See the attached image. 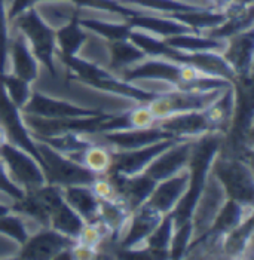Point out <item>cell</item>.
<instances>
[{"mask_svg": "<svg viewBox=\"0 0 254 260\" xmlns=\"http://www.w3.org/2000/svg\"><path fill=\"white\" fill-rule=\"evenodd\" d=\"M117 78L125 82L137 80H156L170 83L173 88L184 91H210V89H225L232 85V82L208 76L201 73L190 66L177 64L164 58L146 57L137 64L122 70Z\"/></svg>", "mask_w": 254, "mask_h": 260, "instance_id": "obj_1", "label": "cell"}, {"mask_svg": "<svg viewBox=\"0 0 254 260\" xmlns=\"http://www.w3.org/2000/svg\"><path fill=\"white\" fill-rule=\"evenodd\" d=\"M223 141H225V134L221 133H207L192 141L190 156L186 167L189 171V184L181 200L178 201V204L170 213L174 220V226L190 220L196 201L201 195V190L210 173L213 159L220 152Z\"/></svg>", "mask_w": 254, "mask_h": 260, "instance_id": "obj_2", "label": "cell"}, {"mask_svg": "<svg viewBox=\"0 0 254 260\" xmlns=\"http://www.w3.org/2000/svg\"><path fill=\"white\" fill-rule=\"evenodd\" d=\"M55 58L61 61L73 73L75 79L83 82L85 85L98 88L101 91L116 94L120 97H126V99L136 100L137 103H149L159 94V92L147 91L136 83L119 79L116 75H113L107 69L94 64L91 61L83 60L78 55L66 57V55L55 54Z\"/></svg>", "mask_w": 254, "mask_h": 260, "instance_id": "obj_3", "label": "cell"}, {"mask_svg": "<svg viewBox=\"0 0 254 260\" xmlns=\"http://www.w3.org/2000/svg\"><path fill=\"white\" fill-rule=\"evenodd\" d=\"M12 28L18 30L24 35L31 52L38 58L51 76L57 78V66H55V28L40 18L35 6L25 9L18 17L11 21Z\"/></svg>", "mask_w": 254, "mask_h": 260, "instance_id": "obj_4", "label": "cell"}, {"mask_svg": "<svg viewBox=\"0 0 254 260\" xmlns=\"http://www.w3.org/2000/svg\"><path fill=\"white\" fill-rule=\"evenodd\" d=\"M210 173L221 184L229 200L253 205V171L248 162L217 153Z\"/></svg>", "mask_w": 254, "mask_h": 260, "instance_id": "obj_5", "label": "cell"}, {"mask_svg": "<svg viewBox=\"0 0 254 260\" xmlns=\"http://www.w3.org/2000/svg\"><path fill=\"white\" fill-rule=\"evenodd\" d=\"M36 141V140H35ZM38 150L42 156V171L45 176V181L48 184H57L59 187L73 186V184H85L91 186L98 174L91 170L85 168L73 159L61 155L45 143L36 141Z\"/></svg>", "mask_w": 254, "mask_h": 260, "instance_id": "obj_6", "label": "cell"}, {"mask_svg": "<svg viewBox=\"0 0 254 260\" xmlns=\"http://www.w3.org/2000/svg\"><path fill=\"white\" fill-rule=\"evenodd\" d=\"M226 89V88H225ZM223 92V89H210V91H184L171 88L168 91L159 92L153 100L147 104L149 110L155 119H162L177 113L205 110L211 106Z\"/></svg>", "mask_w": 254, "mask_h": 260, "instance_id": "obj_7", "label": "cell"}, {"mask_svg": "<svg viewBox=\"0 0 254 260\" xmlns=\"http://www.w3.org/2000/svg\"><path fill=\"white\" fill-rule=\"evenodd\" d=\"M0 162L9 177L27 193L45 184L42 167L30 153L6 141L0 146Z\"/></svg>", "mask_w": 254, "mask_h": 260, "instance_id": "obj_8", "label": "cell"}, {"mask_svg": "<svg viewBox=\"0 0 254 260\" xmlns=\"http://www.w3.org/2000/svg\"><path fill=\"white\" fill-rule=\"evenodd\" d=\"M110 113H98L92 116H80V118H59V119H51V118H40L35 115L22 113L24 122L27 128L30 129V134L36 136H55L62 133H76L80 136L96 134L101 122L107 119Z\"/></svg>", "mask_w": 254, "mask_h": 260, "instance_id": "obj_9", "label": "cell"}, {"mask_svg": "<svg viewBox=\"0 0 254 260\" xmlns=\"http://www.w3.org/2000/svg\"><path fill=\"white\" fill-rule=\"evenodd\" d=\"M0 126L3 128L9 143H12L14 146H18L20 149L30 153L42 167L43 162L38 150V144L31 137L30 129L27 128L24 122L21 110L9 100L2 83H0Z\"/></svg>", "mask_w": 254, "mask_h": 260, "instance_id": "obj_10", "label": "cell"}, {"mask_svg": "<svg viewBox=\"0 0 254 260\" xmlns=\"http://www.w3.org/2000/svg\"><path fill=\"white\" fill-rule=\"evenodd\" d=\"M180 140H189V139H167V140L157 141L149 146H143L138 149L131 150H113L112 153V165L107 171V174H122V176H134L138 173H143L144 168L161 155L165 149L173 146Z\"/></svg>", "mask_w": 254, "mask_h": 260, "instance_id": "obj_11", "label": "cell"}, {"mask_svg": "<svg viewBox=\"0 0 254 260\" xmlns=\"http://www.w3.org/2000/svg\"><path fill=\"white\" fill-rule=\"evenodd\" d=\"M85 137L89 140L100 141L109 146L112 150H131V149H138V147L149 146V144L167 140V139H178L156 125L149 126V128H140V129L96 133V134H88Z\"/></svg>", "mask_w": 254, "mask_h": 260, "instance_id": "obj_12", "label": "cell"}, {"mask_svg": "<svg viewBox=\"0 0 254 260\" xmlns=\"http://www.w3.org/2000/svg\"><path fill=\"white\" fill-rule=\"evenodd\" d=\"M76 242L75 238H70L58 232L54 228H40L35 235H28V238L21 244L20 259H57L61 253L70 250Z\"/></svg>", "mask_w": 254, "mask_h": 260, "instance_id": "obj_13", "label": "cell"}, {"mask_svg": "<svg viewBox=\"0 0 254 260\" xmlns=\"http://www.w3.org/2000/svg\"><path fill=\"white\" fill-rule=\"evenodd\" d=\"M228 200L225 189L221 187V184L215 179L211 173H208L205 184L201 190V195L196 201L190 223L194 228V237L192 240L202 235L215 219L217 213L220 211L221 205L225 204V201Z\"/></svg>", "mask_w": 254, "mask_h": 260, "instance_id": "obj_14", "label": "cell"}, {"mask_svg": "<svg viewBox=\"0 0 254 260\" xmlns=\"http://www.w3.org/2000/svg\"><path fill=\"white\" fill-rule=\"evenodd\" d=\"M226 48L221 51L223 58L232 67L236 80L245 86H251V67H253V28L229 38Z\"/></svg>", "mask_w": 254, "mask_h": 260, "instance_id": "obj_15", "label": "cell"}, {"mask_svg": "<svg viewBox=\"0 0 254 260\" xmlns=\"http://www.w3.org/2000/svg\"><path fill=\"white\" fill-rule=\"evenodd\" d=\"M21 113L35 115L40 118H51V119H59V118H80V116H92L101 113L96 109H85L79 107L67 101L51 99L42 92L33 91L25 106L21 109Z\"/></svg>", "mask_w": 254, "mask_h": 260, "instance_id": "obj_16", "label": "cell"}, {"mask_svg": "<svg viewBox=\"0 0 254 260\" xmlns=\"http://www.w3.org/2000/svg\"><path fill=\"white\" fill-rule=\"evenodd\" d=\"M161 219L162 214H159L153 208L147 207L146 204L140 205L131 213L123 232L119 237L120 248L133 250L144 247L147 237L153 232Z\"/></svg>", "mask_w": 254, "mask_h": 260, "instance_id": "obj_17", "label": "cell"}, {"mask_svg": "<svg viewBox=\"0 0 254 260\" xmlns=\"http://www.w3.org/2000/svg\"><path fill=\"white\" fill-rule=\"evenodd\" d=\"M192 141L180 140L165 149L161 155H157L155 159L152 160L146 168L144 174H147L150 179L155 181H161L164 179H168L171 176H176L181 170L187 167L189 156H190V149H192Z\"/></svg>", "mask_w": 254, "mask_h": 260, "instance_id": "obj_18", "label": "cell"}, {"mask_svg": "<svg viewBox=\"0 0 254 260\" xmlns=\"http://www.w3.org/2000/svg\"><path fill=\"white\" fill-rule=\"evenodd\" d=\"M107 177L115 187L117 200L122 201L131 213L146 202L157 183L144 173L134 176L107 174Z\"/></svg>", "mask_w": 254, "mask_h": 260, "instance_id": "obj_19", "label": "cell"}, {"mask_svg": "<svg viewBox=\"0 0 254 260\" xmlns=\"http://www.w3.org/2000/svg\"><path fill=\"white\" fill-rule=\"evenodd\" d=\"M39 61L31 52L24 35L12 28L8 52V72L28 83H33L39 76Z\"/></svg>", "mask_w": 254, "mask_h": 260, "instance_id": "obj_20", "label": "cell"}, {"mask_svg": "<svg viewBox=\"0 0 254 260\" xmlns=\"http://www.w3.org/2000/svg\"><path fill=\"white\" fill-rule=\"evenodd\" d=\"M189 184V171L187 168L181 170L176 176L157 181L155 189L146 200V205L153 208L159 214H168L181 200Z\"/></svg>", "mask_w": 254, "mask_h": 260, "instance_id": "obj_21", "label": "cell"}, {"mask_svg": "<svg viewBox=\"0 0 254 260\" xmlns=\"http://www.w3.org/2000/svg\"><path fill=\"white\" fill-rule=\"evenodd\" d=\"M155 125L178 139H196L207 133H214L205 110L177 113L155 120Z\"/></svg>", "mask_w": 254, "mask_h": 260, "instance_id": "obj_22", "label": "cell"}, {"mask_svg": "<svg viewBox=\"0 0 254 260\" xmlns=\"http://www.w3.org/2000/svg\"><path fill=\"white\" fill-rule=\"evenodd\" d=\"M125 22L131 28H138V30L152 33V35L159 36V38H168V36L183 35V33L192 31L183 22L174 20V18H170V17H165V15H161L159 12L149 14L147 9H144L143 12H140L137 15L130 17Z\"/></svg>", "mask_w": 254, "mask_h": 260, "instance_id": "obj_23", "label": "cell"}, {"mask_svg": "<svg viewBox=\"0 0 254 260\" xmlns=\"http://www.w3.org/2000/svg\"><path fill=\"white\" fill-rule=\"evenodd\" d=\"M155 116L149 110L146 103H140L138 107L122 113H110L107 119L101 122L98 133L110 131H126V129H140L155 125Z\"/></svg>", "mask_w": 254, "mask_h": 260, "instance_id": "obj_24", "label": "cell"}, {"mask_svg": "<svg viewBox=\"0 0 254 260\" xmlns=\"http://www.w3.org/2000/svg\"><path fill=\"white\" fill-rule=\"evenodd\" d=\"M235 106H236V89L232 83L231 86L223 89L220 97L211 106L205 109L214 133H221L226 136V133L231 129L234 123Z\"/></svg>", "mask_w": 254, "mask_h": 260, "instance_id": "obj_25", "label": "cell"}, {"mask_svg": "<svg viewBox=\"0 0 254 260\" xmlns=\"http://www.w3.org/2000/svg\"><path fill=\"white\" fill-rule=\"evenodd\" d=\"M61 193L66 202L78 213L85 221H92L97 219L100 200L92 192L89 186L73 184L61 187Z\"/></svg>", "mask_w": 254, "mask_h": 260, "instance_id": "obj_26", "label": "cell"}, {"mask_svg": "<svg viewBox=\"0 0 254 260\" xmlns=\"http://www.w3.org/2000/svg\"><path fill=\"white\" fill-rule=\"evenodd\" d=\"M48 213H49V228H54L61 234L78 240L80 231L85 226V220L66 202L62 197L49 207Z\"/></svg>", "mask_w": 254, "mask_h": 260, "instance_id": "obj_27", "label": "cell"}, {"mask_svg": "<svg viewBox=\"0 0 254 260\" xmlns=\"http://www.w3.org/2000/svg\"><path fill=\"white\" fill-rule=\"evenodd\" d=\"M131 211L125 207V204L117 198L112 200H101L98 204L97 219L110 232V241H117L120 234L123 232Z\"/></svg>", "mask_w": 254, "mask_h": 260, "instance_id": "obj_28", "label": "cell"}, {"mask_svg": "<svg viewBox=\"0 0 254 260\" xmlns=\"http://www.w3.org/2000/svg\"><path fill=\"white\" fill-rule=\"evenodd\" d=\"M144 58L146 54L130 39L113 40L109 42V62L106 69L117 76L122 70L137 64Z\"/></svg>", "mask_w": 254, "mask_h": 260, "instance_id": "obj_29", "label": "cell"}, {"mask_svg": "<svg viewBox=\"0 0 254 260\" xmlns=\"http://www.w3.org/2000/svg\"><path fill=\"white\" fill-rule=\"evenodd\" d=\"M170 46L184 51V52H220L226 48L228 40L215 39L207 35L198 33H183L168 38H162Z\"/></svg>", "mask_w": 254, "mask_h": 260, "instance_id": "obj_30", "label": "cell"}, {"mask_svg": "<svg viewBox=\"0 0 254 260\" xmlns=\"http://www.w3.org/2000/svg\"><path fill=\"white\" fill-rule=\"evenodd\" d=\"M112 153L113 150L100 143V141L91 140V143L78 153L69 155L67 158L73 159L80 165H83L85 168L91 170L92 173H96L98 176L101 174H107L110 165H112Z\"/></svg>", "mask_w": 254, "mask_h": 260, "instance_id": "obj_31", "label": "cell"}, {"mask_svg": "<svg viewBox=\"0 0 254 260\" xmlns=\"http://www.w3.org/2000/svg\"><path fill=\"white\" fill-rule=\"evenodd\" d=\"M86 38H88V30L79 24V17L61 25L55 28V43H57L55 54L66 57L78 55Z\"/></svg>", "mask_w": 254, "mask_h": 260, "instance_id": "obj_32", "label": "cell"}, {"mask_svg": "<svg viewBox=\"0 0 254 260\" xmlns=\"http://www.w3.org/2000/svg\"><path fill=\"white\" fill-rule=\"evenodd\" d=\"M253 238V214L228 232L220 242V251L226 257H241Z\"/></svg>", "mask_w": 254, "mask_h": 260, "instance_id": "obj_33", "label": "cell"}, {"mask_svg": "<svg viewBox=\"0 0 254 260\" xmlns=\"http://www.w3.org/2000/svg\"><path fill=\"white\" fill-rule=\"evenodd\" d=\"M174 231V220L171 214H164L153 232L147 237L144 242L146 250L155 259H168L170 257V242Z\"/></svg>", "mask_w": 254, "mask_h": 260, "instance_id": "obj_34", "label": "cell"}, {"mask_svg": "<svg viewBox=\"0 0 254 260\" xmlns=\"http://www.w3.org/2000/svg\"><path fill=\"white\" fill-rule=\"evenodd\" d=\"M79 24L88 31L107 42L128 39L131 27L125 21H107L100 18H79Z\"/></svg>", "mask_w": 254, "mask_h": 260, "instance_id": "obj_35", "label": "cell"}, {"mask_svg": "<svg viewBox=\"0 0 254 260\" xmlns=\"http://www.w3.org/2000/svg\"><path fill=\"white\" fill-rule=\"evenodd\" d=\"M31 137L36 141L45 143L54 150L59 152L61 155H73L83 150L91 140L86 139L85 136H80L76 133H62V134H55V136H36L31 134Z\"/></svg>", "mask_w": 254, "mask_h": 260, "instance_id": "obj_36", "label": "cell"}, {"mask_svg": "<svg viewBox=\"0 0 254 260\" xmlns=\"http://www.w3.org/2000/svg\"><path fill=\"white\" fill-rule=\"evenodd\" d=\"M0 83L3 86V89L6 91L9 100L12 101L18 109H22L25 106V103L28 101L31 95V83L25 82L18 76L12 75L11 72H6L3 75H0Z\"/></svg>", "mask_w": 254, "mask_h": 260, "instance_id": "obj_37", "label": "cell"}, {"mask_svg": "<svg viewBox=\"0 0 254 260\" xmlns=\"http://www.w3.org/2000/svg\"><path fill=\"white\" fill-rule=\"evenodd\" d=\"M194 237V228L190 220L174 226L170 242V259H183L187 254L189 244Z\"/></svg>", "mask_w": 254, "mask_h": 260, "instance_id": "obj_38", "label": "cell"}, {"mask_svg": "<svg viewBox=\"0 0 254 260\" xmlns=\"http://www.w3.org/2000/svg\"><path fill=\"white\" fill-rule=\"evenodd\" d=\"M0 234L9 237L11 240L17 241L18 244H22L30 235L22 216L14 211H9L0 216Z\"/></svg>", "mask_w": 254, "mask_h": 260, "instance_id": "obj_39", "label": "cell"}, {"mask_svg": "<svg viewBox=\"0 0 254 260\" xmlns=\"http://www.w3.org/2000/svg\"><path fill=\"white\" fill-rule=\"evenodd\" d=\"M9 20L5 0H0V75L8 72V52H9Z\"/></svg>", "mask_w": 254, "mask_h": 260, "instance_id": "obj_40", "label": "cell"}, {"mask_svg": "<svg viewBox=\"0 0 254 260\" xmlns=\"http://www.w3.org/2000/svg\"><path fill=\"white\" fill-rule=\"evenodd\" d=\"M0 192H3L5 195L11 197L14 201L21 200L25 195V192L9 177V174L6 173V170H5L2 162H0Z\"/></svg>", "mask_w": 254, "mask_h": 260, "instance_id": "obj_41", "label": "cell"}, {"mask_svg": "<svg viewBox=\"0 0 254 260\" xmlns=\"http://www.w3.org/2000/svg\"><path fill=\"white\" fill-rule=\"evenodd\" d=\"M35 3H36V0H11V5L6 9L9 24H11V21L14 20L15 17H18L21 12H24L25 9L35 6Z\"/></svg>", "mask_w": 254, "mask_h": 260, "instance_id": "obj_42", "label": "cell"}, {"mask_svg": "<svg viewBox=\"0 0 254 260\" xmlns=\"http://www.w3.org/2000/svg\"><path fill=\"white\" fill-rule=\"evenodd\" d=\"M9 211H11V208H9L8 205L0 204V216H2V214H6V213H9Z\"/></svg>", "mask_w": 254, "mask_h": 260, "instance_id": "obj_43", "label": "cell"}, {"mask_svg": "<svg viewBox=\"0 0 254 260\" xmlns=\"http://www.w3.org/2000/svg\"><path fill=\"white\" fill-rule=\"evenodd\" d=\"M8 139H6V134H5V131H3V128L0 126V146L3 144V143H6Z\"/></svg>", "mask_w": 254, "mask_h": 260, "instance_id": "obj_44", "label": "cell"}]
</instances>
